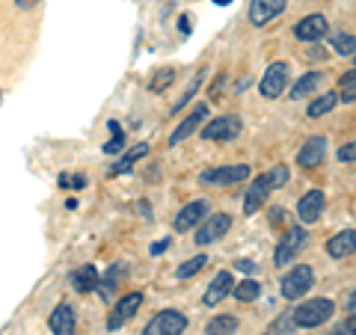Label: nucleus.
Returning <instances> with one entry per match:
<instances>
[{
	"mask_svg": "<svg viewBox=\"0 0 356 335\" xmlns=\"http://www.w3.org/2000/svg\"><path fill=\"white\" fill-rule=\"evenodd\" d=\"M288 166H273L270 172H264V175H259V178H252V184H250V190H247V196H243V214H255L261 205H264V199L273 193V190H280V187H285L288 184Z\"/></svg>",
	"mask_w": 356,
	"mask_h": 335,
	"instance_id": "1",
	"label": "nucleus"
},
{
	"mask_svg": "<svg viewBox=\"0 0 356 335\" xmlns=\"http://www.w3.org/2000/svg\"><path fill=\"white\" fill-rule=\"evenodd\" d=\"M332 315H336V303L327 297H315V300H306V303H300L291 315V323L300 329H315L321 323H327Z\"/></svg>",
	"mask_w": 356,
	"mask_h": 335,
	"instance_id": "2",
	"label": "nucleus"
},
{
	"mask_svg": "<svg viewBox=\"0 0 356 335\" xmlns=\"http://www.w3.org/2000/svg\"><path fill=\"white\" fill-rule=\"evenodd\" d=\"M309 247V231L303 226H291L285 231V238L276 243V252H273V264L276 267H288L297 261V255Z\"/></svg>",
	"mask_w": 356,
	"mask_h": 335,
	"instance_id": "3",
	"label": "nucleus"
},
{
	"mask_svg": "<svg viewBox=\"0 0 356 335\" xmlns=\"http://www.w3.org/2000/svg\"><path fill=\"white\" fill-rule=\"evenodd\" d=\"M282 297L285 300H300V297H306L312 288H315V270H312L309 264H297L291 267L285 276H282Z\"/></svg>",
	"mask_w": 356,
	"mask_h": 335,
	"instance_id": "4",
	"label": "nucleus"
},
{
	"mask_svg": "<svg viewBox=\"0 0 356 335\" xmlns=\"http://www.w3.org/2000/svg\"><path fill=\"white\" fill-rule=\"evenodd\" d=\"M187 329V315L178 309H163L158 311L146 327H143V335H181Z\"/></svg>",
	"mask_w": 356,
	"mask_h": 335,
	"instance_id": "5",
	"label": "nucleus"
},
{
	"mask_svg": "<svg viewBox=\"0 0 356 335\" xmlns=\"http://www.w3.org/2000/svg\"><path fill=\"white\" fill-rule=\"evenodd\" d=\"M232 229V217L229 214H208L202 222L196 226V243L199 247H211V243H217L226 238V231Z\"/></svg>",
	"mask_w": 356,
	"mask_h": 335,
	"instance_id": "6",
	"label": "nucleus"
},
{
	"mask_svg": "<svg viewBox=\"0 0 356 335\" xmlns=\"http://www.w3.org/2000/svg\"><path fill=\"white\" fill-rule=\"evenodd\" d=\"M288 77H291V65L282 63V60L270 63L267 65V72H264V77L259 81V92L264 98H280L285 92V86H288Z\"/></svg>",
	"mask_w": 356,
	"mask_h": 335,
	"instance_id": "7",
	"label": "nucleus"
},
{
	"mask_svg": "<svg viewBox=\"0 0 356 335\" xmlns=\"http://www.w3.org/2000/svg\"><path fill=\"white\" fill-rule=\"evenodd\" d=\"M243 131V122L238 116H217L211 119L208 125L202 128V140H220V142H232L238 140Z\"/></svg>",
	"mask_w": 356,
	"mask_h": 335,
	"instance_id": "8",
	"label": "nucleus"
},
{
	"mask_svg": "<svg viewBox=\"0 0 356 335\" xmlns=\"http://www.w3.org/2000/svg\"><path fill=\"white\" fill-rule=\"evenodd\" d=\"M288 9V0H250V24L252 27H267Z\"/></svg>",
	"mask_w": 356,
	"mask_h": 335,
	"instance_id": "9",
	"label": "nucleus"
},
{
	"mask_svg": "<svg viewBox=\"0 0 356 335\" xmlns=\"http://www.w3.org/2000/svg\"><path fill=\"white\" fill-rule=\"evenodd\" d=\"M250 178V166L247 163H235V166H214V170H205L199 175L202 184H241Z\"/></svg>",
	"mask_w": 356,
	"mask_h": 335,
	"instance_id": "10",
	"label": "nucleus"
},
{
	"mask_svg": "<svg viewBox=\"0 0 356 335\" xmlns=\"http://www.w3.org/2000/svg\"><path fill=\"white\" fill-rule=\"evenodd\" d=\"M140 306H143V294H140V291L125 294V297H122L119 303L113 306V315L107 318V329H122V327H125V323L140 311Z\"/></svg>",
	"mask_w": 356,
	"mask_h": 335,
	"instance_id": "11",
	"label": "nucleus"
},
{
	"mask_svg": "<svg viewBox=\"0 0 356 335\" xmlns=\"http://www.w3.org/2000/svg\"><path fill=\"white\" fill-rule=\"evenodd\" d=\"M324 205H327L324 190H309V193L297 202V220L303 222V226H312V222H318L321 214H324Z\"/></svg>",
	"mask_w": 356,
	"mask_h": 335,
	"instance_id": "12",
	"label": "nucleus"
},
{
	"mask_svg": "<svg viewBox=\"0 0 356 335\" xmlns=\"http://www.w3.org/2000/svg\"><path fill=\"white\" fill-rule=\"evenodd\" d=\"M202 217H208V202L205 199H196V202H187L181 211L175 214V220H172V229L181 234V231H191V229H196L199 222H202Z\"/></svg>",
	"mask_w": 356,
	"mask_h": 335,
	"instance_id": "13",
	"label": "nucleus"
},
{
	"mask_svg": "<svg viewBox=\"0 0 356 335\" xmlns=\"http://www.w3.org/2000/svg\"><path fill=\"white\" fill-rule=\"evenodd\" d=\"M232 288H235V276H232L229 270H220L214 279H211V285L205 288V294H202V303L208 309H214L220 306L226 297H232Z\"/></svg>",
	"mask_w": 356,
	"mask_h": 335,
	"instance_id": "14",
	"label": "nucleus"
},
{
	"mask_svg": "<svg viewBox=\"0 0 356 335\" xmlns=\"http://www.w3.org/2000/svg\"><path fill=\"white\" fill-rule=\"evenodd\" d=\"M327 30H330L327 18L321 15V13H312V15H306V18L297 21L294 36H297L300 42H321V39L327 36Z\"/></svg>",
	"mask_w": 356,
	"mask_h": 335,
	"instance_id": "15",
	"label": "nucleus"
},
{
	"mask_svg": "<svg viewBox=\"0 0 356 335\" xmlns=\"http://www.w3.org/2000/svg\"><path fill=\"white\" fill-rule=\"evenodd\" d=\"M324 158H327V140L324 137H309L297 152V166L315 170V166L324 163Z\"/></svg>",
	"mask_w": 356,
	"mask_h": 335,
	"instance_id": "16",
	"label": "nucleus"
},
{
	"mask_svg": "<svg viewBox=\"0 0 356 335\" xmlns=\"http://www.w3.org/2000/svg\"><path fill=\"white\" fill-rule=\"evenodd\" d=\"M48 327H51V335H74L77 332V315H74V309L69 303H60L57 309L51 311Z\"/></svg>",
	"mask_w": 356,
	"mask_h": 335,
	"instance_id": "17",
	"label": "nucleus"
},
{
	"mask_svg": "<svg viewBox=\"0 0 356 335\" xmlns=\"http://www.w3.org/2000/svg\"><path fill=\"white\" fill-rule=\"evenodd\" d=\"M208 119V104H199L196 110L191 116H187L181 125H178L172 133H170V146H178V142H184L187 137H191V133H196L199 131V125H202V122Z\"/></svg>",
	"mask_w": 356,
	"mask_h": 335,
	"instance_id": "18",
	"label": "nucleus"
},
{
	"mask_svg": "<svg viewBox=\"0 0 356 335\" xmlns=\"http://www.w3.org/2000/svg\"><path fill=\"white\" fill-rule=\"evenodd\" d=\"M353 250H356V231L350 226L344 231H339L332 240H327V252H330V259H336V261L350 259Z\"/></svg>",
	"mask_w": 356,
	"mask_h": 335,
	"instance_id": "19",
	"label": "nucleus"
},
{
	"mask_svg": "<svg viewBox=\"0 0 356 335\" xmlns=\"http://www.w3.org/2000/svg\"><path fill=\"white\" fill-rule=\"evenodd\" d=\"M324 77H327L324 72H306V74L291 86V98H294V101H303V98L321 92V86H324Z\"/></svg>",
	"mask_w": 356,
	"mask_h": 335,
	"instance_id": "20",
	"label": "nucleus"
},
{
	"mask_svg": "<svg viewBox=\"0 0 356 335\" xmlns=\"http://www.w3.org/2000/svg\"><path fill=\"white\" fill-rule=\"evenodd\" d=\"M69 282L77 294H89V291H95L98 288V267L95 264H83V267H77V270L69 276Z\"/></svg>",
	"mask_w": 356,
	"mask_h": 335,
	"instance_id": "21",
	"label": "nucleus"
},
{
	"mask_svg": "<svg viewBox=\"0 0 356 335\" xmlns=\"http://www.w3.org/2000/svg\"><path fill=\"white\" fill-rule=\"evenodd\" d=\"M205 335H238V318L235 315H217L208 320Z\"/></svg>",
	"mask_w": 356,
	"mask_h": 335,
	"instance_id": "22",
	"label": "nucleus"
},
{
	"mask_svg": "<svg viewBox=\"0 0 356 335\" xmlns=\"http://www.w3.org/2000/svg\"><path fill=\"white\" fill-rule=\"evenodd\" d=\"M232 297H235L238 303H255V300L261 297V285L255 282V279H243L241 285L232 288Z\"/></svg>",
	"mask_w": 356,
	"mask_h": 335,
	"instance_id": "23",
	"label": "nucleus"
},
{
	"mask_svg": "<svg viewBox=\"0 0 356 335\" xmlns=\"http://www.w3.org/2000/svg\"><path fill=\"white\" fill-rule=\"evenodd\" d=\"M146 154H149V142H140V146L134 149V152H128L125 158H122V161H116L113 166H110V175H122V172H128L131 166L137 163L140 158H146Z\"/></svg>",
	"mask_w": 356,
	"mask_h": 335,
	"instance_id": "24",
	"label": "nucleus"
},
{
	"mask_svg": "<svg viewBox=\"0 0 356 335\" xmlns=\"http://www.w3.org/2000/svg\"><path fill=\"white\" fill-rule=\"evenodd\" d=\"M336 104H339V95H336V92H324L321 98H315V101L309 104L306 113H309V119H318V116H327Z\"/></svg>",
	"mask_w": 356,
	"mask_h": 335,
	"instance_id": "25",
	"label": "nucleus"
},
{
	"mask_svg": "<svg viewBox=\"0 0 356 335\" xmlns=\"http://www.w3.org/2000/svg\"><path fill=\"white\" fill-rule=\"evenodd\" d=\"M332 51L339 54V57H353V51H356V36L353 33H332Z\"/></svg>",
	"mask_w": 356,
	"mask_h": 335,
	"instance_id": "26",
	"label": "nucleus"
},
{
	"mask_svg": "<svg viewBox=\"0 0 356 335\" xmlns=\"http://www.w3.org/2000/svg\"><path fill=\"white\" fill-rule=\"evenodd\" d=\"M205 264H208V255H205V252H202V255H193V259H187L181 267H178L175 276H178V279H191V276H196L199 270H202Z\"/></svg>",
	"mask_w": 356,
	"mask_h": 335,
	"instance_id": "27",
	"label": "nucleus"
},
{
	"mask_svg": "<svg viewBox=\"0 0 356 335\" xmlns=\"http://www.w3.org/2000/svg\"><path fill=\"white\" fill-rule=\"evenodd\" d=\"M107 128H110V142H104V154H119L122 149H125V133H122L119 128V122H107Z\"/></svg>",
	"mask_w": 356,
	"mask_h": 335,
	"instance_id": "28",
	"label": "nucleus"
},
{
	"mask_svg": "<svg viewBox=\"0 0 356 335\" xmlns=\"http://www.w3.org/2000/svg\"><path fill=\"white\" fill-rule=\"evenodd\" d=\"M339 101H344V104H353L356 101V72H344Z\"/></svg>",
	"mask_w": 356,
	"mask_h": 335,
	"instance_id": "29",
	"label": "nucleus"
},
{
	"mask_svg": "<svg viewBox=\"0 0 356 335\" xmlns=\"http://www.w3.org/2000/svg\"><path fill=\"white\" fill-rule=\"evenodd\" d=\"M202 81H205V72H196V77L191 81V86H187V92H184V95H181V98H178V101H175L172 113H178V110H184L187 104H191V98L196 95V89H199V83H202Z\"/></svg>",
	"mask_w": 356,
	"mask_h": 335,
	"instance_id": "30",
	"label": "nucleus"
},
{
	"mask_svg": "<svg viewBox=\"0 0 356 335\" xmlns=\"http://www.w3.org/2000/svg\"><path fill=\"white\" fill-rule=\"evenodd\" d=\"M119 273H122V264H116L113 270H110V276H104V282H98V288H102V297L107 300V297H113V291H116V279H119Z\"/></svg>",
	"mask_w": 356,
	"mask_h": 335,
	"instance_id": "31",
	"label": "nucleus"
},
{
	"mask_svg": "<svg viewBox=\"0 0 356 335\" xmlns=\"http://www.w3.org/2000/svg\"><path fill=\"white\" fill-rule=\"evenodd\" d=\"M172 81H175V72H172V69H161V72H158V81H152L149 89H152V92H163V89L170 86Z\"/></svg>",
	"mask_w": 356,
	"mask_h": 335,
	"instance_id": "32",
	"label": "nucleus"
},
{
	"mask_svg": "<svg viewBox=\"0 0 356 335\" xmlns=\"http://www.w3.org/2000/svg\"><path fill=\"white\" fill-rule=\"evenodd\" d=\"M60 187L83 190V187H86V175H60Z\"/></svg>",
	"mask_w": 356,
	"mask_h": 335,
	"instance_id": "33",
	"label": "nucleus"
},
{
	"mask_svg": "<svg viewBox=\"0 0 356 335\" xmlns=\"http://www.w3.org/2000/svg\"><path fill=\"white\" fill-rule=\"evenodd\" d=\"M294 329V323H291V318H288V315H282L280 320H276L273 323V327L270 329H267V335H285V332H291Z\"/></svg>",
	"mask_w": 356,
	"mask_h": 335,
	"instance_id": "34",
	"label": "nucleus"
},
{
	"mask_svg": "<svg viewBox=\"0 0 356 335\" xmlns=\"http://www.w3.org/2000/svg\"><path fill=\"white\" fill-rule=\"evenodd\" d=\"M353 146H356V142H344V146L339 149V161L341 163H353L356 161V149Z\"/></svg>",
	"mask_w": 356,
	"mask_h": 335,
	"instance_id": "35",
	"label": "nucleus"
},
{
	"mask_svg": "<svg viewBox=\"0 0 356 335\" xmlns=\"http://www.w3.org/2000/svg\"><path fill=\"white\" fill-rule=\"evenodd\" d=\"M330 335H353V318H348V320L341 323V327H336Z\"/></svg>",
	"mask_w": 356,
	"mask_h": 335,
	"instance_id": "36",
	"label": "nucleus"
},
{
	"mask_svg": "<svg viewBox=\"0 0 356 335\" xmlns=\"http://www.w3.org/2000/svg\"><path fill=\"white\" fill-rule=\"evenodd\" d=\"M178 27H181V36H191V15L178 18Z\"/></svg>",
	"mask_w": 356,
	"mask_h": 335,
	"instance_id": "37",
	"label": "nucleus"
},
{
	"mask_svg": "<svg viewBox=\"0 0 356 335\" xmlns=\"http://www.w3.org/2000/svg\"><path fill=\"white\" fill-rule=\"evenodd\" d=\"M42 0H15V6L18 9H33V6H39Z\"/></svg>",
	"mask_w": 356,
	"mask_h": 335,
	"instance_id": "38",
	"label": "nucleus"
},
{
	"mask_svg": "<svg viewBox=\"0 0 356 335\" xmlns=\"http://www.w3.org/2000/svg\"><path fill=\"white\" fill-rule=\"evenodd\" d=\"M166 250H170V240H161V243H154V247H152V255H161Z\"/></svg>",
	"mask_w": 356,
	"mask_h": 335,
	"instance_id": "39",
	"label": "nucleus"
},
{
	"mask_svg": "<svg viewBox=\"0 0 356 335\" xmlns=\"http://www.w3.org/2000/svg\"><path fill=\"white\" fill-rule=\"evenodd\" d=\"M238 270H243V273H255V264L243 259V261H238Z\"/></svg>",
	"mask_w": 356,
	"mask_h": 335,
	"instance_id": "40",
	"label": "nucleus"
},
{
	"mask_svg": "<svg viewBox=\"0 0 356 335\" xmlns=\"http://www.w3.org/2000/svg\"><path fill=\"white\" fill-rule=\"evenodd\" d=\"M353 306H356V291L348 294V318H353Z\"/></svg>",
	"mask_w": 356,
	"mask_h": 335,
	"instance_id": "41",
	"label": "nucleus"
},
{
	"mask_svg": "<svg viewBox=\"0 0 356 335\" xmlns=\"http://www.w3.org/2000/svg\"><path fill=\"white\" fill-rule=\"evenodd\" d=\"M214 3H217V6H229V3H232V0H214Z\"/></svg>",
	"mask_w": 356,
	"mask_h": 335,
	"instance_id": "42",
	"label": "nucleus"
}]
</instances>
